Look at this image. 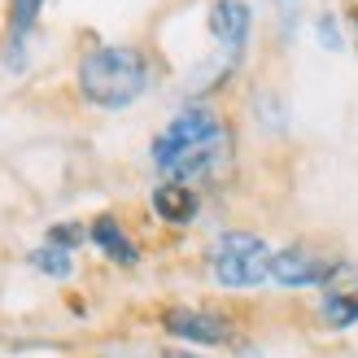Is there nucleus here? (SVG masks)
Segmentation results:
<instances>
[{"label": "nucleus", "mask_w": 358, "mask_h": 358, "mask_svg": "<svg viewBox=\"0 0 358 358\" xmlns=\"http://www.w3.org/2000/svg\"><path fill=\"white\" fill-rule=\"evenodd\" d=\"M210 271L223 289H254L271 275V249L254 231H223L210 245Z\"/></svg>", "instance_id": "7ed1b4c3"}, {"label": "nucleus", "mask_w": 358, "mask_h": 358, "mask_svg": "<svg viewBox=\"0 0 358 358\" xmlns=\"http://www.w3.org/2000/svg\"><path fill=\"white\" fill-rule=\"evenodd\" d=\"M350 22H354V44H358V13H350Z\"/></svg>", "instance_id": "2eb2a0df"}, {"label": "nucleus", "mask_w": 358, "mask_h": 358, "mask_svg": "<svg viewBox=\"0 0 358 358\" xmlns=\"http://www.w3.org/2000/svg\"><path fill=\"white\" fill-rule=\"evenodd\" d=\"M162 358H201V354H188V350H171V354H162Z\"/></svg>", "instance_id": "4468645a"}, {"label": "nucleus", "mask_w": 358, "mask_h": 358, "mask_svg": "<svg viewBox=\"0 0 358 358\" xmlns=\"http://www.w3.org/2000/svg\"><path fill=\"white\" fill-rule=\"evenodd\" d=\"M87 236H92V245H96L110 262H118V266H136V262H140L136 241L127 236V231H122V223L114 219V214H101V219H92Z\"/></svg>", "instance_id": "6e6552de"}, {"label": "nucleus", "mask_w": 358, "mask_h": 358, "mask_svg": "<svg viewBox=\"0 0 358 358\" xmlns=\"http://www.w3.org/2000/svg\"><path fill=\"white\" fill-rule=\"evenodd\" d=\"M153 214L171 227H184L196 214V192L188 184H179V179H162V184L153 188Z\"/></svg>", "instance_id": "1a4fd4ad"}, {"label": "nucleus", "mask_w": 358, "mask_h": 358, "mask_svg": "<svg viewBox=\"0 0 358 358\" xmlns=\"http://www.w3.org/2000/svg\"><path fill=\"white\" fill-rule=\"evenodd\" d=\"M324 319L332 328H354L358 324V289H328L324 293Z\"/></svg>", "instance_id": "9d476101"}, {"label": "nucleus", "mask_w": 358, "mask_h": 358, "mask_svg": "<svg viewBox=\"0 0 358 358\" xmlns=\"http://www.w3.org/2000/svg\"><path fill=\"white\" fill-rule=\"evenodd\" d=\"M336 271H341V258H324L310 245H289L271 254V280L284 284V289H315V284L332 289Z\"/></svg>", "instance_id": "20e7f679"}, {"label": "nucleus", "mask_w": 358, "mask_h": 358, "mask_svg": "<svg viewBox=\"0 0 358 358\" xmlns=\"http://www.w3.org/2000/svg\"><path fill=\"white\" fill-rule=\"evenodd\" d=\"M162 328L179 341H192V345H223L231 328L227 319L210 315V310H196V306H166L162 310Z\"/></svg>", "instance_id": "39448f33"}, {"label": "nucleus", "mask_w": 358, "mask_h": 358, "mask_svg": "<svg viewBox=\"0 0 358 358\" xmlns=\"http://www.w3.org/2000/svg\"><path fill=\"white\" fill-rule=\"evenodd\" d=\"M40 5L44 0H13L9 5V31H5V44H0V62L9 70H22L27 66V35L40 17Z\"/></svg>", "instance_id": "0eeeda50"}, {"label": "nucleus", "mask_w": 358, "mask_h": 358, "mask_svg": "<svg viewBox=\"0 0 358 358\" xmlns=\"http://www.w3.org/2000/svg\"><path fill=\"white\" fill-rule=\"evenodd\" d=\"M315 31H319V44H324L328 52H336V48H341V27H336V17H332V13H324V17H319V22H315Z\"/></svg>", "instance_id": "ddd939ff"}, {"label": "nucleus", "mask_w": 358, "mask_h": 358, "mask_svg": "<svg viewBox=\"0 0 358 358\" xmlns=\"http://www.w3.org/2000/svg\"><path fill=\"white\" fill-rule=\"evenodd\" d=\"M249 27H254V13H249L245 0H214L210 5V35L223 44V57L241 62L249 44Z\"/></svg>", "instance_id": "423d86ee"}, {"label": "nucleus", "mask_w": 358, "mask_h": 358, "mask_svg": "<svg viewBox=\"0 0 358 358\" xmlns=\"http://www.w3.org/2000/svg\"><path fill=\"white\" fill-rule=\"evenodd\" d=\"M231 162V131L210 105L179 110L153 140V166L179 184H206Z\"/></svg>", "instance_id": "f257e3e1"}, {"label": "nucleus", "mask_w": 358, "mask_h": 358, "mask_svg": "<svg viewBox=\"0 0 358 358\" xmlns=\"http://www.w3.org/2000/svg\"><path fill=\"white\" fill-rule=\"evenodd\" d=\"M149 87V62L131 44H101L79 62V92L96 110H127Z\"/></svg>", "instance_id": "f03ea898"}, {"label": "nucleus", "mask_w": 358, "mask_h": 358, "mask_svg": "<svg viewBox=\"0 0 358 358\" xmlns=\"http://www.w3.org/2000/svg\"><path fill=\"white\" fill-rule=\"evenodd\" d=\"M83 236H87L83 223H52L48 227V245H62V249H75Z\"/></svg>", "instance_id": "f8f14e48"}, {"label": "nucleus", "mask_w": 358, "mask_h": 358, "mask_svg": "<svg viewBox=\"0 0 358 358\" xmlns=\"http://www.w3.org/2000/svg\"><path fill=\"white\" fill-rule=\"evenodd\" d=\"M31 266L48 280H66L75 271V258H70V249H62V245H40V249H31Z\"/></svg>", "instance_id": "9b49d317"}]
</instances>
